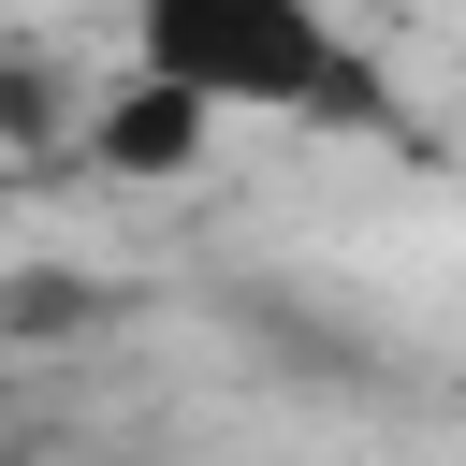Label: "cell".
<instances>
[{
    "label": "cell",
    "mask_w": 466,
    "mask_h": 466,
    "mask_svg": "<svg viewBox=\"0 0 466 466\" xmlns=\"http://www.w3.org/2000/svg\"><path fill=\"white\" fill-rule=\"evenodd\" d=\"M131 73L189 87L204 116H277V131H379L393 87L335 0H131Z\"/></svg>",
    "instance_id": "6da1fadb"
}]
</instances>
